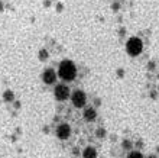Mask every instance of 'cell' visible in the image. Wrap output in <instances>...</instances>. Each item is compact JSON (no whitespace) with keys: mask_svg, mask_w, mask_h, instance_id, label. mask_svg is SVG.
I'll list each match as a JSON object with an SVG mask.
<instances>
[{"mask_svg":"<svg viewBox=\"0 0 159 158\" xmlns=\"http://www.w3.org/2000/svg\"><path fill=\"white\" fill-rule=\"evenodd\" d=\"M58 77L64 83H70L77 77V67L71 60H62L58 65Z\"/></svg>","mask_w":159,"mask_h":158,"instance_id":"6da1fadb","label":"cell"},{"mask_svg":"<svg viewBox=\"0 0 159 158\" xmlns=\"http://www.w3.org/2000/svg\"><path fill=\"white\" fill-rule=\"evenodd\" d=\"M126 51L130 57H138L143 51V41L138 36H132L126 42Z\"/></svg>","mask_w":159,"mask_h":158,"instance_id":"7a4b0ae2","label":"cell"},{"mask_svg":"<svg viewBox=\"0 0 159 158\" xmlns=\"http://www.w3.org/2000/svg\"><path fill=\"white\" fill-rule=\"evenodd\" d=\"M70 99H71V103L75 109H83L87 104V94H85V92L80 90V89H77V90H74L71 93Z\"/></svg>","mask_w":159,"mask_h":158,"instance_id":"3957f363","label":"cell"},{"mask_svg":"<svg viewBox=\"0 0 159 158\" xmlns=\"http://www.w3.org/2000/svg\"><path fill=\"white\" fill-rule=\"evenodd\" d=\"M54 96L55 99L59 100V102H65L67 99L71 97V89L68 87L65 83H59L54 89Z\"/></svg>","mask_w":159,"mask_h":158,"instance_id":"277c9868","label":"cell"},{"mask_svg":"<svg viewBox=\"0 0 159 158\" xmlns=\"http://www.w3.org/2000/svg\"><path fill=\"white\" fill-rule=\"evenodd\" d=\"M55 135H57V138L61 139V141H67L68 138L71 136V126L68 125V123H65V122L59 123V125L57 126Z\"/></svg>","mask_w":159,"mask_h":158,"instance_id":"5b68a950","label":"cell"},{"mask_svg":"<svg viewBox=\"0 0 159 158\" xmlns=\"http://www.w3.org/2000/svg\"><path fill=\"white\" fill-rule=\"evenodd\" d=\"M58 80V73L54 70V68H46L43 73H42V81L48 86L51 84H55Z\"/></svg>","mask_w":159,"mask_h":158,"instance_id":"8992f818","label":"cell"},{"mask_svg":"<svg viewBox=\"0 0 159 158\" xmlns=\"http://www.w3.org/2000/svg\"><path fill=\"white\" fill-rule=\"evenodd\" d=\"M83 116H84V121L85 122H94L97 119V112L96 109L88 106V108H84V112H83Z\"/></svg>","mask_w":159,"mask_h":158,"instance_id":"52a82bcc","label":"cell"},{"mask_svg":"<svg viewBox=\"0 0 159 158\" xmlns=\"http://www.w3.org/2000/svg\"><path fill=\"white\" fill-rule=\"evenodd\" d=\"M83 158H97V150L94 146H85L83 151Z\"/></svg>","mask_w":159,"mask_h":158,"instance_id":"ba28073f","label":"cell"},{"mask_svg":"<svg viewBox=\"0 0 159 158\" xmlns=\"http://www.w3.org/2000/svg\"><path fill=\"white\" fill-rule=\"evenodd\" d=\"M3 100L4 102H15V94H13L12 90H6V92L3 93Z\"/></svg>","mask_w":159,"mask_h":158,"instance_id":"9c48e42d","label":"cell"},{"mask_svg":"<svg viewBox=\"0 0 159 158\" xmlns=\"http://www.w3.org/2000/svg\"><path fill=\"white\" fill-rule=\"evenodd\" d=\"M121 148H123V150H127V151H132L133 142L130 141V139H123V141H121Z\"/></svg>","mask_w":159,"mask_h":158,"instance_id":"30bf717a","label":"cell"},{"mask_svg":"<svg viewBox=\"0 0 159 158\" xmlns=\"http://www.w3.org/2000/svg\"><path fill=\"white\" fill-rule=\"evenodd\" d=\"M126 158H145V157H143V154L140 151H130Z\"/></svg>","mask_w":159,"mask_h":158,"instance_id":"8fae6325","label":"cell"},{"mask_svg":"<svg viewBox=\"0 0 159 158\" xmlns=\"http://www.w3.org/2000/svg\"><path fill=\"white\" fill-rule=\"evenodd\" d=\"M39 60H41V61H46V60H48V51L46 50L39 51Z\"/></svg>","mask_w":159,"mask_h":158,"instance_id":"7c38bea8","label":"cell"},{"mask_svg":"<svg viewBox=\"0 0 159 158\" xmlns=\"http://www.w3.org/2000/svg\"><path fill=\"white\" fill-rule=\"evenodd\" d=\"M104 135H106V131L103 128H98L96 131V136H98V138H104Z\"/></svg>","mask_w":159,"mask_h":158,"instance_id":"4fadbf2b","label":"cell"},{"mask_svg":"<svg viewBox=\"0 0 159 158\" xmlns=\"http://www.w3.org/2000/svg\"><path fill=\"white\" fill-rule=\"evenodd\" d=\"M119 7H120V4H119V2H114V4L111 6V9H113L114 12H117L119 10Z\"/></svg>","mask_w":159,"mask_h":158,"instance_id":"5bb4252c","label":"cell"},{"mask_svg":"<svg viewBox=\"0 0 159 158\" xmlns=\"http://www.w3.org/2000/svg\"><path fill=\"white\" fill-rule=\"evenodd\" d=\"M153 65H155V64H153V63H149V64H148V70H153V68H155V67H153Z\"/></svg>","mask_w":159,"mask_h":158,"instance_id":"9a60e30c","label":"cell"},{"mask_svg":"<svg viewBox=\"0 0 159 158\" xmlns=\"http://www.w3.org/2000/svg\"><path fill=\"white\" fill-rule=\"evenodd\" d=\"M146 158H158V155H149V157H146Z\"/></svg>","mask_w":159,"mask_h":158,"instance_id":"2e32d148","label":"cell"},{"mask_svg":"<svg viewBox=\"0 0 159 158\" xmlns=\"http://www.w3.org/2000/svg\"><path fill=\"white\" fill-rule=\"evenodd\" d=\"M114 2H119V0H114Z\"/></svg>","mask_w":159,"mask_h":158,"instance_id":"e0dca14e","label":"cell"}]
</instances>
